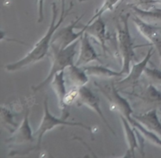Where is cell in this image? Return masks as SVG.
Returning a JSON list of instances; mask_svg holds the SVG:
<instances>
[{
	"label": "cell",
	"instance_id": "obj_10",
	"mask_svg": "<svg viewBox=\"0 0 161 158\" xmlns=\"http://www.w3.org/2000/svg\"><path fill=\"white\" fill-rule=\"evenodd\" d=\"M132 20L142 35L146 38L153 45L157 47L161 57V31H159L158 29L151 23L141 20L137 16H135Z\"/></svg>",
	"mask_w": 161,
	"mask_h": 158
},
{
	"label": "cell",
	"instance_id": "obj_16",
	"mask_svg": "<svg viewBox=\"0 0 161 158\" xmlns=\"http://www.w3.org/2000/svg\"><path fill=\"white\" fill-rule=\"evenodd\" d=\"M121 121H122L123 128H124L125 139L128 145L126 155L124 157H135V151L136 149H139V143H138V137L135 132V128H132L131 124L124 117L120 116Z\"/></svg>",
	"mask_w": 161,
	"mask_h": 158
},
{
	"label": "cell",
	"instance_id": "obj_29",
	"mask_svg": "<svg viewBox=\"0 0 161 158\" xmlns=\"http://www.w3.org/2000/svg\"><path fill=\"white\" fill-rule=\"evenodd\" d=\"M80 2H81V1H83V0H80Z\"/></svg>",
	"mask_w": 161,
	"mask_h": 158
},
{
	"label": "cell",
	"instance_id": "obj_8",
	"mask_svg": "<svg viewBox=\"0 0 161 158\" xmlns=\"http://www.w3.org/2000/svg\"><path fill=\"white\" fill-rule=\"evenodd\" d=\"M153 55V48L151 47L144 59L141 62L134 64L127 76L121 81H118L117 84L119 89H128V88H132L133 92L135 91V86L138 84V81H139L142 74H144L145 69L147 67L148 63L149 62Z\"/></svg>",
	"mask_w": 161,
	"mask_h": 158
},
{
	"label": "cell",
	"instance_id": "obj_26",
	"mask_svg": "<svg viewBox=\"0 0 161 158\" xmlns=\"http://www.w3.org/2000/svg\"><path fill=\"white\" fill-rule=\"evenodd\" d=\"M61 13L65 12V3L66 0H61Z\"/></svg>",
	"mask_w": 161,
	"mask_h": 158
},
{
	"label": "cell",
	"instance_id": "obj_11",
	"mask_svg": "<svg viewBox=\"0 0 161 158\" xmlns=\"http://www.w3.org/2000/svg\"><path fill=\"white\" fill-rule=\"evenodd\" d=\"M64 77H65V71L64 70L58 73L57 74H55V76L52 79L50 85H51L52 89H53V92H54L55 95L58 98V104H59V107L61 110L62 117L64 119H67L69 115V112L68 111V107L64 105V97L67 94L65 88L66 81Z\"/></svg>",
	"mask_w": 161,
	"mask_h": 158
},
{
	"label": "cell",
	"instance_id": "obj_23",
	"mask_svg": "<svg viewBox=\"0 0 161 158\" xmlns=\"http://www.w3.org/2000/svg\"><path fill=\"white\" fill-rule=\"evenodd\" d=\"M1 117L2 121L3 124L8 125V126H11L15 131L18 125L14 121V114L10 112L9 110H8L6 107H4V106H1Z\"/></svg>",
	"mask_w": 161,
	"mask_h": 158
},
{
	"label": "cell",
	"instance_id": "obj_7",
	"mask_svg": "<svg viewBox=\"0 0 161 158\" xmlns=\"http://www.w3.org/2000/svg\"><path fill=\"white\" fill-rule=\"evenodd\" d=\"M76 104L78 106L80 105H83V106H86L87 107L91 108L93 110L95 111L98 116L100 117V118L103 120L104 123L105 124V125H107L108 129L111 131L112 133L116 135V133L113 131V129L112 128V127L110 126L109 124H108V120L105 118V115L103 114L102 109H101V101L100 99L97 96V95H94L92 91L89 89V88L86 87V85L82 86L79 89V95L77 97V99L75 101Z\"/></svg>",
	"mask_w": 161,
	"mask_h": 158
},
{
	"label": "cell",
	"instance_id": "obj_20",
	"mask_svg": "<svg viewBox=\"0 0 161 158\" xmlns=\"http://www.w3.org/2000/svg\"><path fill=\"white\" fill-rule=\"evenodd\" d=\"M131 125L132 126L135 127L137 129L139 130L140 132L142 134V135L144 136V138L146 140H148L149 142L154 144V145H157V146L161 147V138L158 135H157L156 133L148 130L147 128H145L142 125H141L139 122L137 121V120L134 118Z\"/></svg>",
	"mask_w": 161,
	"mask_h": 158
},
{
	"label": "cell",
	"instance_id": "obj_6",
	"mask_svg": "<svg viewBox=\"0 0 161 158\" xmlns=\"http://www.w3.org/2000/svg\"><path fill=\"white\" fill-rule=\"evenodd\" d=\"M84 15L85 13L82 14L76 20L71 22L70 24L64 27L62 29L59 30L53 35L51 44H50V50L59 51V50L64 49L69 45H70L71 44H72L74 42L81 38V36L84 33V30L82 28L81 31L75 33L74 31V28L76 27L77 23L80 21V20L83 18Z\"/></svg>",
	"mask_w": 161,
	"mask_h": 158
},
{
	"label": "cell",
	"instance_id": "obj_24",
	"mask_svg": "<svg viewBox=\"0 0 161 158\" xmlns=\"http://www.w3.org/2000/svg\"><path fill=\"white\" fill-rule=\"evenodd\" d=\"M38 23H42L44 20V0H37Z\"/></svg>",
	"mask_w": 161,
	"mask_h": 158
},
{
	"label": "cell",
	"instance_id": "obj_4",
	"mask_svg": "<svg viewBox=\"0 0 161 158\" xmlns=\"http://www.w3.org/2000/svg\"><path fill=\"white\" fill-rule=\"evenodd\" d=\"M43 117H42V121H41L40 125H39V128L37 131L35 132V136L37 137V145H36V149L39 150L42 144V140L43 135L49 131H51L52 129L55 128V127L61 126V125H68V126H79L81 128H84V129L88 130L91 134H93L92 128L88 125H84V124L81 123V122H72V121H67L66 119L61 117H55V116L52 115L50 114V110H49V106H48V98L47 96L45 97V99L43 102Z\"/></svg>",
	"mask_w": 161,
	"mask_h": 158
},
{
	"label": "cell",
	"instance_id": "obj_21",
	"mask_svg": "<svg viewBox=\"0 0 161 158\" xmlns=\"http://www.w3.org/2000/svg\"><path fill=\"white\" fill-rule=\"evenodd\" d=\"M120 1L121 0H104L103 4L101 6L100 9H97V12L95 13V14L91 17V19L87 22L86 24H89V23H92L96 18H97V17H102V16L103 15L105 12H107V11L113 10L114 6H116L118 3H120ZM119 4H118V6H119Z\"/></svg>",
	"mask_w": 161,
	"mask_h": 158
},
{
	"label": "cell",
	"instance_id": "obj_3",
	"mask_svg": "<svg viewBox=\"0 0 161 158\" xmlns=\"http://www.w3.org/2000/svg\"><path fill=\"white\" fill-rule=\"evenodd\" d=\"M80 42V38L74 42L73 43L71 44L64 49L59 50V51L50 50L52 58L51 68H50L47 77L42 82L31 88L34 92H39L41 89L47 87L49 84H50L55 74L62 71V70H64L69 66L73 65L74 57H75V55L76 53V47Z\"/></svg>",
	"mask_w": 161,
	"mask_h": 158
},
{
	"label": "cell",
	"instance_id": "obj_14",
	"mask_svg": "<svg viewBox=\"0 0 161 158\" xmlns=\"http://www.w3.org/2000/svg\"><path fill=\"white\" fill-rule=\"evenodd\" d=\"M132 117L145 128L161 138V121L157 115V109H152L145 114L133 115Z\"/></svg>",
	"mask_w": 161,
	"mask_h": 158
},
{
	"label": "cell",
	"instance_id": "obj_19",
	"mask_svg": "<svg viewBox=\"0 0 161 158\" xmlns=\"http://www.w3.org/2000/svg\"><path fill=\"white\" fill-rule=\"evenodd\" d=\"M140 96L149 104L161 106V92L153 84H149Z\"/></svg>",
	"mask_w": 161,
	"mask_h": 158
},
{
	"label": "cell",
	"instance_id": "obj_28",
	"mask_svg": "<svg viewBox=\"0 0 161 158\" xmlns=\"http://www.w3.org/2000/svg\"><path fill=\"white\" fill-rule=\"evenodd\" d=\"M124 1H125V0H121V1H120V3H119V5H120L121 3H122L123 2H124Z\"/></svg>",
	"mask_w": 161,
	"mask_h": 158
},
{
	"label": "cell",
	"instance_id": "obj_13",
	"mask_svg": "<svg viewBox=\"0 0 161 158\" xmlns=\"http://www.w3.org/2000/svg\"><path fill=\"white\" fill-rule=\"evenodd\" d=\"M83 29L88 35L94 38L97 42H99L104 52L106 51V42L108 39L106 31V25L102 20V17L96 18L92 23L83 26Z\"/></svg>",
	"mask_w": 161,
	"mask_h": 158
},
{
	"label": "cell",
	"instance_id": "obj_12",
	"mask_svg": "<svg viewBox=\"0 0 161 158\" xmlns=\"http://www.w3.org/2000/svg\"><path fill=\"white\" fill-rule=\"evenodd\" d=\"M80 42H81V45L80 48V53H79V57L75 63V65L78 67H81V66L83 67L92 61L96 60L100 62L98 55L96 53L95 49L90 42L89 35L85 31L80 38Z\"/></svg>",
	"mask_w": 161,
	"mask_h": 158
},
{
	"label": "cell",
	"instance_id": "obj_22",
	"mask_svg": "<svg viewBox=\"0 0 161 158\" xmlns=\"http://www.w3.org/2000/svg\"><path fill=\"white\" fill-rule=\"evenodd\" d=\"M144 74L148 78L150 84L155 86H161V70L157 68H149L146 67Z\"/></svg>",
	"mask_w": 161,
	"mask_h": 158
},
{
	"label": "cell",
	"instance_id": "obj_2",
	"mask_svg": "<svg viewBox=\"0 0 161 158\" xmlns=\"http://www.w3.org/2000/svg\"><path fill=\"white\" fill-rule=\"evenodd\" d=\"M130 16V13L119 14V21L116 24V41L122 59V68L119 72L123 75L128 74L130 70V64L135 58V47L129 30Z\"/></svg>",
	"mask_w": 161,
	"mask_h": 158
},
{
	"label": "cell",
	"instance_id": "obj_5",
	"mask_svg": "<svg viewBox=\"0 0 161 158\" xmlns=\"http://www.w3.org/2000/svg\"><path fill=\"white\" fill-rule=\"evenodd\" d=\"M102 94L106 97L110 103V107L113 110H116L120 114V116L125 117L130 124L133 121V110L126 98L121 96L119 91L113 82L97 83L94 82Z\"/></svg>",
	"mask_w": 161,
	"mask_h": 158
},
{
	"label": "cell",
	"instance_id": "obj_27",
	"mask_svg": "<svg viewBox=\"0 0 161 158\" xmlns=\"http://www.w3.org/2000/svg\"><path fill=\"white\" fill-rule=\"evenodd\" d=\"M159 110V112H160V114H161V107L159 108V110Z\"/></svg>",
	"mask_w": 161,
	"mask_h": 158
},
{
	"label": "cell",
	"instance_id": "obj_9",
	"mask_svg": "<svg viewBox=\"0 0 161 158\" xmlns=\"http://www.w3.org/2000/svg\"><path fill=\"white\" fill-rule=\"evenodd\" d=\"M29 108L27 106L21 125L13 132L12 136L6 140L7 143H10L13 145H18L34 142L35 135L32 134L29 125Z\"/></svg>",
	"mask_w": 161,
	"mask_h": 158
},
{
	"label": "cell",
	"instance_id": "obj_18",
	"mask_svg": "<svg viewBox=\"0 0 161 158\" xmlns=\"http://www.w3.org/2000/svg\"><path fill=\"white\" fill-rule=\"evenodd\" d=\"M88 76L99 77V78H115L123 76L120 72H116L104 66H90L83 67Z\"/></svg>",
	"mask_w": 161,
	"mask_h": 158
},
{
	"label": "cell",
	"instance_id": "obj_15",
	"mask_svg": "<svg viewBox=\"0 0 161 158\" xmlns=\"http://www.w3.org/2000/svg\"><path fill=\"white\" fill-rule=\"evenodd\" d=\"M66 72V79L69 84L72 88H80L86 85L88 82V75L85 72L83 67H78L75 64L69 66L64 70Z\"/></svg>",
	"mask_w": 161,
	"mask_h": 158
},
{
	"label": "cell",
	"instance_id": "obj_1",
	"mask_svg": "<svg viewBox=\"0 0 161 158\" xmlns=\"http://www.w3.org/2000/svg\"><path fill=\"white\" fill-rule=\"evenodd\" d=\"M73 6V3H71L70 7L67 9L64 13H61V15L59 17V20L57 21V15H58V11H57V6L54 3L52 4V20L50 22L49 28L47 29V33L45 35L34 45L32 49L28 53V54L22 58L20 60L17 62L12 63V64H7L5 66V68L8 71H17L20 70L30 64H33L36 62L40 61L44 56L48 53L49 50L50 49V44H51L52 39L55 32L58 31L59 27L61 23L64 22V19L68 16L70 10H72V8Z\"/></svg>",
	"mask_w": 161,
	"mask_h": 158
},
{
	"label": "cell",
	"instance_id": "obj_25",
	"mask_svg": "<svg viewBox=\"0 0 161 158\" xmlns=\"http://www.w3.org/2000/svg\"><path fill=\"white\" fill-rule=\"evenodd\" d=\"M140 3L142 4H160L161 5V0H140Z\"/></svg>",
	"mask_w": 161,
	"mask_h": 158
},
{
	"label": "cell",
	"instance_id": "obj_17",
	"mask_svg": "<svg viewBox=\"0 0 161 158\" xmlns=\"http://www.w3.org/2000/svg\"><path fill=\"white\" fill-rule=\"evenodd\" d=\"M130 9L133 11L134 15L139 17L141 20L147 23H160L161 22V9L152 7L149 9H140L137 6H131Z\"/></svg>",
	"mask_w": 161,
	"mask_h": 158
}]
</instances>
